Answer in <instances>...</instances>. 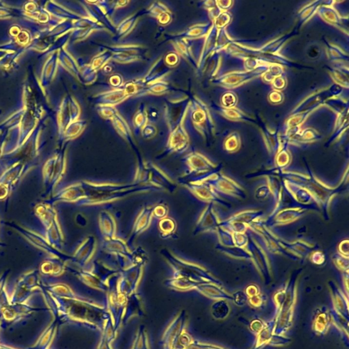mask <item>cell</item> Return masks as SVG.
<instances>
[{
  "mask_svg": "<svg viewBox=\"0 0 349 349\" xmlns=\"http://www.w3.org/2000/svg\"><path fill=\"white\" fill-rule=\"evenodd\" d=\"M72 191L73 202L87 206L109 204L135 194L162 191L151 184L136 181L129 184L83 181L73 186Z\"/></svg>",
  "mask_w": 349,
  "mask_h": 349,
  "instance_id": "6da1fadb",
  "label": "cell"
},
{
  "mask_svg": "<svg viewBox=\"0 0 349 349\" xmlns=\"http://www.w3.org/2000/svg\"><path fill=\"white\" fill-rule=\"evenodd\" d=\"M134 181L151 184L170 193H173L177 188L176 183L167 173L152 163H140Z\"/></svg>",
  "mask_w": 349,
  "mask_h": 349,
  "instance_id": "7a4b0ae2",
  "label": "cell"
},
{
  "mask_svg": "<svg viewBox=\"0 0 349 349\" xmlns=\"http://www.w3.org/2000/svg\"><path fill=\"white\" fill-rule=\"evenodd\" d=\"M153 206H147L140 210V213L135 220L132 231L128 240L129 244H131L136 237L144 233L151 225L152 219L153 218Z\"/></svg>",
  "mask_w": 349,
  "mask_h": 349,
  "instance_id": "3957f363",
  "label": "cell"
},
{
  "mask_svg": "<svg viewBox=\"0 0 349 349\" xmlns=\"http://www.w3.org/2000/svg\"><path fill=\"white\" fill-rule=\"evenodd\" d=\"M96 249V241L94 236L88 235L79 246L76 253V260L80 266H85L90 262Z\"/></svg>",
  "mask_w": 349,
  "mask_h": 349,
  "instance_id": "277c9868",
  "label": "cell"
},
{
  "mask_svg": "<svg viewBox=\"0 0 349 349\" xmlns=\"http://www.w3.org/2000/svg\"><path fill=\"white\" fill-rule=\"evenodd\" d=\"M98 226L103 241L109 240L116 237V220L110 213L102 211L98 215Z\"/></svg>",
  "mask_w": 349,
  "mask_h": 349,
  "instance_id": "5b68a950",
  "label": "cell"
},
{
  "mask_svg": "<svg viewBox=\"0 0 349 349\" xmlns=\"http://www.w3.org/2000/svg\"><path fill=\"white\" fill-rule=\"evenodd\" d=\"M103 248L106 253L112 254L116 257H131V251L127 243L117 237L109 240L103 241Z\"/></svg>",
  "mask_w": 349,
  "mask_h": 349,
  "instance_id": "8992f818",
  "label": "cell"
},
{
  "mask_svg": "<svg viewBox=\"0 0 349 349\" xmlns=\"http://www.w3.org/2000/svg\"><path fill=\"white\" fill-rule=\"evenodd\" d=\"M158 229L160 231V236L162 238H170L176 233L177 229L176 220L171 217H166V218L160 220L158 224Z\"/></svg>",
  "mask_w": 349,
  "mask_h": 349,
  "instance_id": "52a82bcc",
  "label": "cell"
},
{
  "mask_svg": "<svg viewBox=\"0 0 349 349\" xmlns=\"http://www.w3.org/2000/svg\"><path fill=\"white\" fill-rule=\"evenodd\" d=\"M131 257H132L133 266H144L149 259L146 252L141 247L137 248L131 252Z\"/></svg>",
  "mask_w": 349,
  "mask_h": 349,
  "instance_id": "ba28073f",
  "label": "cell"
},
{
  "mask_svg": "<svg viewBox=\"0 0 349 349\" xmlns=\"http://www.w3.org/2000/svg\"><path fill=\"white\" fill-rule=\"evenodd\" d=\"M168 208L166 205L158 204L153 207V217L157 219H162L168 216Z\"/></svg>",
  "mask_w": 349,
  "mask_h": 349,
  "instance_id": "9c48e42d",
  "label": "cell"
}]
</instances>
